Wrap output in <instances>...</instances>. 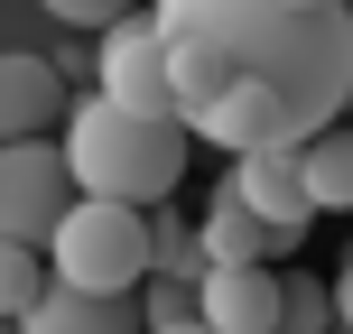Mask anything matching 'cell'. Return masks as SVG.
Segmentation results:
<instances>
[{
  "instance_id": "cell-2",
  "label": "cell",
  "mask_w": 353,
  "mask_h": 334,
  "mask_svg": "<svg viewBox=\"0 0 353 334\" xmlns=\"http://www.w3.org/2000/svg\"><path fill=\"white\" fill-rule=\"evenodd\" d=\"M186 149H195L186 121H140L103 93L65 112V167H74V195H93V205H130V213L168 205L186 186Z\"/></svg>"
},
{
  "instance_id": "cell-21",
  "label": "cell",
  "mask_w": 353,
  "mask_h": 334,
  "mask_svg": "<svg viewBox=\"0 0 353 334\" xmlns=\"http://www.w3.org/2000/svg\"><path fill=\"white\" fill-rule=\"evenodd\" d=\"M344 10H353V0H344Z\"/></svg>"
},
{
  "instance_id": "cell-10",
  "label": "cell",
  "mask_w": 353,
  "mask_h": 334,
  "mask_svg": "<svg viewBox=\"0 0 353 334\" xmlns=\"http://www.w3.org/2000/svg\"><path fill=\"white\" fill-rule=\"evenodd\" d=\"M19 334H149L140 306L130 298H84V288H47V298L28 306V325Z\"/></svg>"
},
{
  "instance_id": "cell-7",
  "label": "cell",
  "mask_w": 353,
  "mask_h": 334,
  "mask_svg": "<svg viewBox=\"0 0 353 334\" xmlns=\"http://www.w3.org/2000/svg\"><path fill=\"white\" fill-rule=\"evenodd\" d=\"M195 316L214 334H279V269H205Z\"/></svg>"
},
{
  "instance_id": "cell-6",
  "label": "cell",
  "mask_w": 353,
  "mask_h": 334,
  "mask_svg": "<svg viewBox=\"0 0 353 334\" xmlns=\"http://www.w3.org/2000/svg\"><path fill=\"white\" fill-rule=\"evenodd\" d=\"M223 186H232V195H242V205L270 223L279 260H298V242L316 232V205H307V167H298V149H261V158H232V176H223Z\"/></svg>"
},
{
  "instance_id": "cell-9",
  "label": "cell",
  "mask_w": 353,
  "mask_h": 334,
  "mask_svg": "<svg viewBox=\"0 0 353 334\" xmlns=\"http://www.w3.org/2000/svg\"><path fill=\"white\" fill-rule=\"evenodd\" d=\"M195 251H205V269H270V260H279L270 223H261V213H251L232 186H214L205 223H195Z\"/></svg>"
},
{
  "instance_id": "cell-19",
  "label": "cell",
  "mask_w": 353,
  "mask_h": 334,
  "mask_svg": "<svg viewBox=\"0 0 353 334\" xmlns=\"http://www.w3.org/2000/svg\"><path fill=\"white\" fill-rule=\"evenodd\" d=\"M344 121H353V103H344Z\"/></svg>"
},
{
  "instance_id": "cell-17",
  "label": "cell",
  "mask_w": 353,
  "mask_h": 334,
  "mask_svg": "<svg viewBox=\"0 0 353 334\" xmlns=\"http://www.w3.org/2000/svg\"><path fill=\"white\" fill-rule=\"evenodd\" d=\"M307 10H344V0H307Z\"/></svg>"
},
{
  "instance_id": "cell-13",
  "label": "cell",
  "mask_w": 353,
  "mask_h": 334,
  "mask_svg": "<svg viewBox=\"0 0 353 334\" xmlns=\"http://www.w3.org/2000/svg\"><path fill=\"white\" fill-rule=\"evenodd\" d=\"M279 334H335V288L307 279V269H288L279 279Z\"/></svg>"
},
{
  "instance_id": "cell-22",
  "label": "cell",
  "mask_w": 353,
  "mask_h": 334,
  "mask_svg": "<svg viewBox=\"0 0 353 334\" xmlns=\"http://www.w3.org/2000/svg\"><path fill=\"white\" fill-rule=\"evenodd\" d=\"M344 130H353V121H344Z\"/></svg>"
},
{
  "instance_id": "cell-14",
  "label": "cell",
  "mask_w": 353,
  "mask_h": 334,
  "mask_svg": "<svg viewBox=\"0 0 353 334\" xmlns=\"http://www.w3.org/2000/svg\"><path fill=\"white\" fill-rule=\"evenodd\" d=\"M47 19H65V28H93V37H112L130 10H149V0H37Z\"/></svg>"
},
{
  "instance_id": "cell-12",
  "label": "cell",
  "mask_w": 353,
  "mask_h": 334,
  "mask_svg": "<svg viewBox=\"0 0 353 334\" xmlns=\"http://www.w3.org/2000/svg\"><path fill=\"white\" fill-rule=\"evenodd\" d=\"M47 251H19V242H0V325H28V306L47 298Z\"/></svg>"
},
{
  "instance_id": "cell-11",
  "label": "cell",
  "mask_w": 353,
  "mask_h": 334,
  "mask_svg": "<svg viewBox=\"0 0 353 334\" xmlns=\"http://www.w3.org/2000/svg\"><path fill=\"white\" fill-rule=\"evenodd\" d=\"M298 167H307V205H316V213H353V130L307 140Z\"/></svg>"
},
{
  "instance_id": "cell-18",
  "label": "cell",
  "mask_w": 353,
  "mask_h": 334,
  "mask_svg": "<svg viewBox=\"0 0 353 334\" xmlns=\"http://www.w3.org/2000/svg\"><path fill=\"white\" fill-rule=\"evenodd\" d=\"M0 334H19V325H0Z\"/></svg>"
},
{
  "instance_id": "cell-5",
  "label": "cell",
  "mask_w": 353,
  "mask_h": 334,
  "mask_svg": "<svg viewBox=\"0 0 353 334\" xmlns=\"http://www.w3.org/2000/svg\"><path fill=\"white\" fill-rule=\"evenodd\" d=\"M103 103L140 112V121H176V84H168V37H159V10H130L121 28L103 37Z\"/></svg>"
},
{
  "instance_id": "cell-20",
  "label": "cell",
  "mask_w": 353,
  "mask_h": 334,
  "mask_svg": "<svg viewBox=\"0 0 353 334\" xmlns=\"http://www.w3.org/2000/svg\"><path fill=\"white\" fill-rule=\"evenodd\" d=\"M149 10H159V0H149Z\"/></svg>"
},
{
  "instance_id": "cell-15",
  "label": "cell",
  "mask_w": 353,
  "mask_h": 334,
  "mask_svg": "<svg viewBox=\"0 0 353 334\" xmlns=\"http://www.w3.org/2000/svg\"><path fill=\"white\" fill-rule=\"evenodd\" d=\"M325 288H335V334H353V260H344V269H335Z\"/></svg>"
},
{
  "instance_id": "cell-8",
  "label": "cell",
  "mask_w": 353,
  "mask_h": 334,
  "mask_svg": "<svg viewBox=\"0 0 353 334\" xmlns=\"http://www.w3.org/2000/svg\"><path fill=\"white\" fill-rule=\"evenodd\" d=\"M65 74L47 56H0V140H47V121H65Z\"/></svg>"
},
{
  "instance_id": "cell-3",
  "label": "cell",
  "mask_w": 353,
  "mask_h": 334,
  "mask_svg": "<svg viewBox=\"0 0 353 334\" xmlns=\"http://www.w3.org/2000/svg\"><path fill=\"white\" fill-rule=\"evenodd\" d=\"M47 269H56V288H84V298H130V288L159 269V223L130 213V205L74 195L65 223H56V242H47Z\"/></svg>"
},
{
  "instance_id": "cell-4",
  "label": "cell",
  "mask_w": 353,
  "mask_h": 334,
  "mask_svg": "<svg viewBox=\"0 0 353 334\" xmlns=\"http://www.w3.org/2000/svg\"><path fill=\"white\" fill-rule=\"evenodd\" d=\"M65 205H74L65 140H10V149H0V242L47 251L56 223H65Z\"/></svg>"
},
{
  "instance_id": "cell-1",
  "label": "cell",
  "mask_w": 353,
  "mask_h": 334,
  "mask_svg": "<svg viewBox=\"0 0 353 334\" xmlns=\"http://www.w3.org/2000/svg\"><path fill=\"white\" fill-rule=\"evenodd\" d=\"M176 121H205L223 93H261L288 112V130L325 140L353 103V10H307V0H159Z\"/></svg>"
},
{
  "instance_id": "cell-16",
  "label": "cell",
  "mask_w": 353,
  "mask_h": 334,
  "mask_svg": "<svg viewBox=\"0 0 353 334\" xmlns=\"http://www.w3.org/2000/svg\"><path fill=\"white\" fill-rule=\"evenodd\" d=\"M159 334H214V325H205V316H186V325H159Z\"/></svg>"
}]
</instances>
